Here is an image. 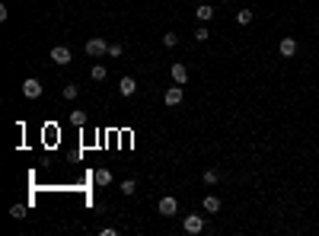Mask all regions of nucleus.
Wrapping results in <instances>:
<instances>
[{
	"label": "nucleus",
	"mask_w": 319,
	"mask_h": 236,
	"mask_svg": "<svg viewBox=\"0 0 319 236\" xmlns=\"http://www.w3.org/2000/svg\"><path fill=\"white\" fill-rule=\"evenodd\" d=\"M86 54L99 61L102 54H109V42L102 39V35H96V39H89V42H86Z\"/></svg>",
	"instance_id": "1"
},
{
	"label": "nucleus",
	"mask_w": 319,
	"mask_h": 236,
	"mask_svg": "<svg viewBox=\"0 0 319 236\" xmlns=\"http://www.w3.org/2000/svg\"><path fill=\"white\" fill-rule=\"evenodd\" d=\"M48 58H51V61H55L58 67H67V64L74 61V54H70V48H67V45H55Z\"/></svg>",
	"instance_id": "2"
},
{
	"label": "nucleus",
	"mask_w": 319,
	"mask_h": 236,
	"mask_svg": "<svg viewBox=\"0 0 319 236\" xmlns=\"http://www.w3.org/2000/svg\"><path fill=\"white\" fill-rule=\"evenodd\" d=\"M156 211H160L163 217H172V214H179V201L172 195H163V198H160V204H156Z\"/></svg>",
	"instance_id": "3"
},
{
	"label": "nucleus",
	"mask_w": 319,
	"mask_h": 236,
	"mask_svg": "<svg viewBox=\"0 0 319 236\" xmlns=\"http://www.w3.org/2000/svg\"><path fill=\"white\" fill-rule=\"evenodd\" d=\"M182 99H185V89L179 86V83H172V86H170V89H166V93H163V102H166V106H170V108H172V106H179V102H182Z\"/></svg>",
	"instance_id": "4"
},
{
	"label": "nucleus",
	"mask_w": 319,
	"mask_h": 236,
	"mask_svg": "<svg viewBox=\"0 0 319 236\" xmlns=\"http://www.w3.org/2000/svg\"><path fill=\"white\" fill-rule=\"evenodd\" d=\"M182 230H185V233H191V236L201 233V230H204V217H201V214H189V217L182 220Z\"/></svg>",
	"instance_id": "5"
},
{
	"label": "nucleus",
	"mask_w": 319,
	"mask_h": 236,
	"mask_svg": "<svg viewBox=\"0 0 319 236\" xmlns=\"http://www.w3.org/2000/svg\"><path fill=\"white\" fill-rule=\"evenodd\" d=\"M42 89H45V86H42V83L35 80V77L22 80V96H26V99H39V96H42Z\"/></svg>",
	"instance_id": "6"
},
{
	"label": "nucleus",
	"mask_w": 319,
	"mask_h": 236,
	"mask_svg": "<svg viewBox=\"0 0 319 236\" xmlns=\"http://www.w3.org/2000/svg\"><path fill=\"white\" fill-rule=\"evenodd\" d=\"M278 51H281V58H294V54H297V39H294V35H284Z\"/></svg>",
	"instance_id": "7"
},
{
	"label": "nucleus",
	"mask_w": 319,
	"mask_h": 236,
	"mask_svg": "<svg viewBox=\"0 0 319 236\" xmlns=\"http://www.w3.org/2000/svg\"><path fill=\"white\" fill-rule=\"evenodd\" d=\"M170 74H172V83H179V86H185V83H189V67H185L182 61H176V64H172V70H170Z\"/></svg>",
	"instance_id": "8"
},
{
	"label": "nucleus",
	"mask_w": 319,
	"mask_h": 236,
	"mask_svg": "<svg viewBox=\"0 0 319 236\" xmlns=\"http://www.w3.org/2000/svg\"><path fill=\"white\" fill-rule=\"evenodd\" d=\"M118 93L122 96H134L137 93V80L134 77H122V80H118Z\"/></svg>",
	"instance_id": "9"
},
{
	"label": "nucleus",
	"mask_w": 319,
	"mask_h": 236,
	"mask_svg": "<svg viewBox=\"0 0 319 236\" xmlns=\"http://www.w3.org/2000/svg\"><path fill=\"white\" fill-rule=\"evenodd\" d=\"M106 77H109V70L102 67V64H93V67H89V80H93V83H102Z\"/></svg>",
	"instance_id": "10"
},
{
	"label": "nucleus",
	"mask_w": 319,
	"mask_h": 236,
	"mask_svg": "<svg viewBox=\"0 0 319 236\" xmlns=\"http://www.w3.org/2000/svg\"><path fill=\"white\" fill-rule=\"evenodd\" d=\"M201 208L208 211V214H217V211H220V198H217V195H208V198L201 201Z\"/></svg>",
	"instance_id": "11"
},
{
	"label": "nucleus",
	"mask_w": 319,
	"mask_h": 236,
	"mask_svg": "<svg viewBox=\"0 0 319 236\" xmlns=\"http://www.w3.org/2000/svg\"><path fill=\"white\" fill-rule=\"evenodd\" d=\"M195 16H198V22H208V20H214V7H211V3H201V7L195 10Z\"/></svg>",
	"instance_id": "12"
},
{
	"label": "nucleus",
	"mask_w": 319,
	"mask_h": 236,
	"mask_svg": "<svg viewBox=\"0 0 319 236\" xmlns=\"http://www.w3.org/2000/svg\"><path fill=\"white\" fill-rule=\"evenodd\" d=\"M93 182L96 185H109L112 182V172H109V169H96V172H93Z\"/></svg>",
	"instance_id": "13"
},
{
	"label": "nucleus",
	"mask_w": 319,
	"mask_h": 236,
	"mask_svg": "<svg viewBox=\"0 0 319 236\" xmlns=\"http://www.w3.org/2000/svg\"><path fill=\"white\" fill-rule=\"evenodd\" d=\"M70 125L83 128V125H86V112H80V108H77V112H70Z\"/></svg>",
	"instance_id": "14"
},
{
	"label": "nucleus",
	"mask_w": 319,
	"mask_h": 236,
	"mask_svg": "<svg viewBox=\"0 0 319 236\" xmlns=\"http://www.w3.org/2000/svg\"><path fill=\"white\" fill-rule=\"evenodd\" d=\"M77 93H80V89H77V83H67V86L61 89V96H64L67 102H70V99H77Z\"/></svg>",
	"instance_id": "15"
},
{
	"label": "nucleus",
	"mask_w": 319,
	"mask_h": 236,
	"mask_svg": "<svg viewBox=\"0 0 319 236\" xmlns=\"http://www.w3.org/2000/svg\"><path fill=\"white\" fill-rule=\"evenodd\" d=\"M220 182V172L217 169H208V172H204V185H217Z\"/></svg>",
	"instance_id": "16"
},
{
	"label": "nucleus",
	"mask_w": 319,
	"mask_h": 236,
	"mask_svg": "<svg viewBox=\"0 0 319 236\" xmlns=\"http://www.w3.org/2000/svg\"><path fill=\"white\" fill-rule=\"evenodd\" d=\"M236 22H239V26H249V22H252V10H239V13H236Z\"/></svg>",
	"instance_id": "17"
},
{
	"label": "nucleus",
	"mask_w": 319,
	"mask_h": 236,
	"mask_svg": "<svg viewBox=\"0 0 319 236\" xmlns=\"http://www.w3.org/2000/svg\"><path fill=\"white\" fill-rule=\"evenodd\" d=\"M134 192H137V182L134 179H125L122 182V195H134Z\"/></svg>",
	"instance_id": "18"
},
{
	"label": "nucleus",
	"mask_w": 319,
	"mask_h": 236,
	"mask_svg": "<svg viewBox=\"0 0 319 236\" xmlns=\"http://www.w3.org/2000/svg\"><path fill=\"white\" fill-rule=\"evenodd\" d=\"M163 45H166V48H176V45H179V35H176V32H166V35H163Z\"/></svg>",
	"instance_id": "19"
},
{
	"label": "nucleus",
	"mask_w": 319,
	"mask_h": 236,
	"mask_svg": "<svg viewBox=\"0 0 319 236\" xmlns=\"http://www.w3.org/2000/svg\"><path fill=\"white\" fill-rule=\"evenodd\" d=\"M208 39H211V32H208L204 26H198V29H195V42H208Z\"/></svg>",
	"instance_id": "20"
},
{
	"label": "nucleus",
	"mask_w": 319,
	"mask_h": 236,
	"mask_svg": "<svg viewBox=\"0 0 319 236\" xmlns=\"http://www.w3.org/2000/svg\"><path fill=\"white\" fill-rule=\"evenodd\" d=\"M10 214L20 220V217H26V208H22V204H13V211H10Z\"/></svg>",
	"instance_id": "21"
},
{
	"label": "nucleus",
	"mask_w": 319,
	"mask_h": 236,
	"mask_svg": "<svg viewBox=\"0 0 319 236\" xmlns=\"http://www.w3.org/2000/svg\"><path fill=\"white\" fill-rule=\"evenodd\" d=\"M122 51H125L122 45H109V58H122Z\"/></svg>",
	"instance_id": "22"
},
{
	"label": "nucleus",
	"mask_w": 319,
	"mask_h": 236,
	"mask_svg": "<svg viewBox=\"0 0 319 236\" xmlns=\"http://www.w3.org/2000/svg\"><path fill=\"white\" fill-rule=\"evenodd\" d=\"M220 3H230V0H220Z\"/></svg>",
	"instance_id": "23"
}]
</instances>
